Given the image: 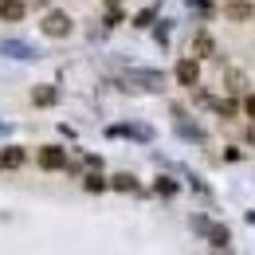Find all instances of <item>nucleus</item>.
Returning a JSON list of instances; mask_svg holds the SVG:
<instances>
[{"instance_id": "obj_1", "label": "nucleus", "mask_w": 255, "mask_h": 255, "mask_svg": "<svg viewBox=\"0 0 255 255\" xmlns=\"http://www.w3.org/2000/svg\"><path fill=\"white\" fill-rule=\"evenodd\" d=\"M43 35H51V39L71 35V16H63V12H47V16H43Z\"/></svg>"}, {"instance_id": "obj_2", "label": "nucleus", "mask_w": 255, "mask_h": 255, "mask_svg": "<svg viewBox=\"0 0 255 255\" xmlns=\"http://www.w3.org/2000/svg\"><path fill=\"white\" fill-rule=\"evenodd\" d=\"M177 83H181V87H196V83H200V63H196V59H181V63H177Z\"/></svg>"}, {"instance_id": "obj_3", "label": "nucleus", "mask_w": 255, "mask_h": 255, "mask_svg": "<svg viewBox=\"0 0 255 255\" xmlns=\"http://www.w3.org/2000/svg\"><path fill=\"white\" fill-rule=\"evenodd\" d=\"M39 165H43V169H63L67 153L59 149V145H43V149H39Z\"/></svg>"}, {"instance_id": "obj_4", "label": "nucleus", "mask_w": 255, "mask_h": 255, "mask_svg": "<svg viewBox=\"0 0 255 255\" xmlns=\"http://www.w3.org/2000/svg\"><path fill=\"white\" fill-rule=\"evenodd\" d=\"M228 20H252V4L248 0H228Z\"/></svg>"}, {"instance_id": "obj_5", "label": "nucleus", "mask_w": 255, "mask_h": 255, "mask_svg": "<svg viewBox=\"0 0 255 255\" xmlns=\"http://www.w3.org/2000/svg\"><path fill=\"white\" fill-rule=\"evenodd\" d=\"M0 16L4 20H20L24 16V0H0Z\"/></svg>"}, {"instance_id": "obj_6", "label": "nucleus", "mask_w": 255, "mask_h": 255, "mask_svg": "<svg viewBox=\"0 0 255 255\" xmlns=\"http://www.w3.org/2000/svg\"><path fill=\"white\" fill-rule=\"evenodd\" d=\"M32 102L35 106H51V102H55V91H51V87H39V91H32Z\"/></svg>"}, {"instance_id": "obj_7", "label": "nucleus", "mask_w": 255, "mask_h": 255, "mask_svg": "<svg viewBox=\"0 0 255 255\" xmlns=\"http://www.w3.org/2000/svg\"><path fill=\"white\" fill-rule=\"evenodd\" d=\"M110 185H114V189H118V192H133V189H137V181H133L129 173H118V177H114Z\"/></svg>"}, {"instance_id": "obj_8", "label": "nucleus", "mask_w": 255, "mask_h": 255, "mask_svg": "<svg viewBox=\"0 0 255 255\" xmlns=\"http://www.w3.org/2000/svg\"><path fill=\"white\" fill-rule=\"evenodd\" d=\"M0 161H4L8 169H16V165L24 161V149H4V153H0Z\"/></svg>"}, {"instance_id": "obj_9", "label": "nucleus", "mask_w": 255, "mask_h": 255, "mask_svg": "<svg viewBox=\"0 0 255 255\" xmlns=\"http://www.w3.org/2000/svg\"><path fill=\"white\" fill-rule=\"evenodd\" d=\"M102 189H106V181H102L98 173H91V177H87V192H102Z\"/></svg>"}, {"instance_id": "obj_10", "label": "nucleus", "mask_w": 255, "mask_h": 255, "mask_svg": "<svg viewBox=\"0 0 255 255\" xmlns=\"http://www.w3.org/2000/svg\"><path fill=\"white\" fill-rule=\"evenodd\" d=\"M196 51H200V55H212V39H208V35H196Z\"/></svg>"}, {"instance_id": "obj_11", "label": "nucleus", "mask_w": 255, "mask_h": 255, "mask_svg": "<svg viewBox=\"0 0 255 255\" xmlns=\"http://www.w3.org/2000/svg\"><path fill=\"white\" fill-rule=\"evenodd\" d=\"M4 51H12V55H20V59H28V55H32V51H28L24 43H4Z\"/></svg>"}, {"instance_id": "obj_12", "label": "nucleus", "mask_w": 255, "mask_h": 255, "mask_svg": "<svg viewBox=\"0 0 255 255\" xmlns=\"http://www.w3.org/2000/svg\"><path fill=\"white\" fill-rule=\"evenodd\" d=\"M212 244H216V248H228V232H224V228L212 232Z\"/></svg>"}, {"instance_id": "obj_13", "label": "nucleus", "mask_w": 255, "mask_h": 255, "mask_svg": "<svg viewBox=\"0 0 255 255\" xmlns=\"http://www.w3.org/2000/svg\"><path fill=\"white\" fill-rule=\"evenodd\" d=\"M216 110H220L224 118H228V114H236V102H232V98H228V102H220V106H216Z\"/></svg>"}, {"instance_id": "obj_14", "label": "nucleus", "mask_w": 255, "mask_h": 255, "mask_svg": "<svg viewBox=\"0 0 255 255\" xmlns=\"http://www.w3.org/2000/svg\"><path fill=\"white\" fill-rule=\"evenodd\" d=\"M244 110H248V118H255V95L248 98V102H244Z\"/></svg>"}, {"instance_id": "obj_15", "label": "nucleus", "mask_w": 255, "mask_h": 255, "mask_svg": "<svg viewBox=\"0 0 255 255\" xmlns=\"http://www.w3.org/2000/svg\"><path fill=\"white\" fill-rule=\"evenodd\" d=\"M28 4H32V8H47L51 0H28Z\"/></svg>"}, {"instance_id": "obj_16", "label": "nucleus", "mask_w": 255, "mask_h": 255, "mask_svg": "<svg viewBox=\"0 0 255 255\" xmlns=\"http://www.w3.org/2000/svg\"><path fill=\"white\" fill-rule=\"evenodd\" d=\"M106 4H118V0H106Z\"/></svg>"}, {"instance_id": "obj_17", "label": "nucleus", "mask_w": 255, "mask_h": 255, "mask_svg": "<svg viewBox=\"0 0 255 255\" xmlns=\"http://www.w3.org/2000/svg\"><path fill=\"white\" fill-rule=\"evenodd\" d=\"M0 165H4V161H0Z\"/></svg>"}]
</instances>
